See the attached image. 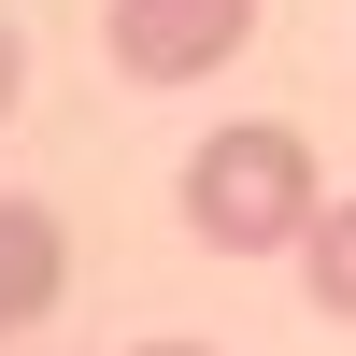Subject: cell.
<instances>
[{
  "label": "cell",
  "instance_id": "cell-1",
  "mask_svg": "<svg viewBox=\"0 0 356 356\" xmlns=\"http://www.w3.org/2000/svg\"><path fill=\"white\" fill-rule=\"evenodd\" d=\"M314 214H328V171H314V143L285 114H243V129H214L186 157V228L214 257H300Z\"/></svg>",
  "mask_w": 356,
  "mask_h": 356
},
{
  "label": "cell",
  "instance_id": "cell-4",
  "mask_svg": "<svg viewBox=\"0 0 356 356\" xmlns=\"http://www.w3.org/2000/svg\"><path fill=\"white\" fill-rule=\"evenodd\" d=\"M300 285H314V314L356 328V200H328V214L300 228Z\"/></svg>",
  "mask_w": 356,
  "mask_h": 356
},
{
  "label": "cell",
  "instance_id": "cell-6",
  "mask_svg": "<svg viewBox=\"0 0 356 356\" xmlns=\"http://www.w3.org/2000/svg\"><path fill=\"white\" fill-rule=\"evenodd\" d=\"M143 356H200V342H143Z\"/></svg>",
  "mask_w": 356,
  "mask_h": 356
},
{
  "label": "cell",
  "instance_id": "cell-5",
  "mask_svg": "<svg viewBox=\"0 0 356 356\" xmlns=\"http://www.w3.org/2000/svg\"><path fill=\"white\" fill-rule=\"evenodd\" d=\"M15 72H29V43H15V29H0V114H15Z\"/></svg>",
  "mask_w": 356,
  "mask_h": 356
},
{
  "label": "cell",
  "instance_id": "cell-2",
  "mask_svg": "<svg viewBox=\"0 0 356 356\" xmlns=\"http://www.w3.org/2000/svg\"><path fill=\"white\" fill-rule=\"evenodd\" d=\"M243 29H257V0H114L100 57L129 86H200L214 57H243Z\"/></svg>",
  "mask_w": 356,
  "mask_h": 356
},
{
  "label": "cell",
  "instance_id": "cell-3",
  "mask_svg": "<svg viewBox=\"0 0 356 356\" xmlns=\"http://www.w3.org/2000/svg\"><path fill=\"white\" fill-rule=\"evenodd\" d=\"M57 271H72V228H57L43 200H0V328L57 314Z\"/></svg>",
  "mask_w": 356,
  "mask_h": 356
}]
</instances>
